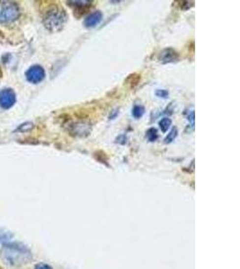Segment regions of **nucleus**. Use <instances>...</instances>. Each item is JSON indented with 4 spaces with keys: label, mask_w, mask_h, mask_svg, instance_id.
Segmentation results:
<instances>
[{
    "label": "nucleus",
    "mask_w": 240,
    "mask_h": 269,
    "mask_svg": "<svg viewBox=\"0 0 240 269\" xmlns=\"http://www.w3.org/2000/svg\"><path fill=\"white\" fill-rule=\"evenodd\" d=\"M0 257L5 264L12 267L28 264L32 259L31 250L19 242L4 244L0 250Z\"/></svg>",
    "instance_id": "obj_1"
},
{
    "label": "nucleus",
    "mask_w": 240,
    "mask_h": 269,
    "mask_svg": "<svg viewBox=\"0 0 240 269\" xmlns=\"http://www.w3.org/2000/svg\"><path fill=\"white\" fill-rule=\"evenodd\" d=\"M67 19L68 16L64 9L59 6H53L45 13L42 22L48 31L57 32L62 30Z\"/></svg>",
    "instance_id": "obj_2"
},
{
    "label": "nucleus",
    "mask_w": 240,
    "mask_h": 269,
    "mask_svg": "<svg viewBox=\"0 0 240 269\" xmlns=\"http://www.w3.org/2000/svg\"><path fill=\"white\" fill-rule=\"evenodd\" d=\"M20 16L18 5L10 1L0 2V24H10Z\"/></svg>",
    "instance_id": "obj_3"
},
{
    "label": "nucleus",
    "mask_w": 240,
    "mask_h": 269,
    "mask_svg": "<svg viewBox=\"0 0 240 269\" xmlns=\"http://www.w3.org/2000/svg\"><path fill=\"white\" fill-rule=\"evenodd\" d=\"M46 73L44 68L40 65H33L29 67L26 72V78L29 83L38 84L45 79Z\"/></svg>",
    "instance_id": "obj_4"
},
{
    "label": "nucleus",
    "mask_w": 240,
    "mask_h": 269,
    "mask_svg": "<svg viewBox=\"0 0 240 269\" xmlns=\"http://www.w3.org/2000/svg\"><path fill=\"white\" fill-rule=\"evenodd\" d=\"M16 94L11 88H5L0 91V107L3 109H9L16 104Z\"/></svg>",
    "instance_id": "obj_5"
},
{
    "label": "nucleus",
    "mask_w": 240,
    "mask_h": 269,
    "mask_svg": "<svg viewBox=\"0 0 240 269\" xmlns=\"http://www.w3.org/2000/svg\"><path fill=\"white\" fill-rule=\"evenodd\" d=\"M92 130L91 125L88 122H76L69 127L70 134L74 136L79 137H86L88 136Z\"/></svg>",
    "instance_id": "obj_6"
},
{
    "label": "nucleus",
    "mask_w": 240,
    "mask_h": 269,
    "mask_svg": "<svg viewBox=\"0 0 240 269\" xmlns=\"http://www.w3.org/2000/svg\"><path fill=\"white\" fill-rule=\"evenodd\" d=\"M158 59L163 64L177 62L179 59V54L172 48H167L159 53Z\"/></svg>",
    "instance_id": "obj_7"
},
{
    "label": "nucleus",
    "mask_w": 240,
    "mask_h": 269,
    "mask_svg": "<svg viewBox=\"0 0 240 269\" xmlns=\"http://www.w3.org/2000/svg\"><path fill=\"white\" fill-rule=\"evenodd\" d=\"M103 20V14L101 11H95L87 16L84 20V26L87 28H94L98 26Z\"/></svg>",
    "instance_id": "obj_8"
},
{
    "label": "nucleus",
    "mask_w": 240,
    "mask_h": 269,
    "mask_svg": "<svg viewBox=\"0 0 240 269\" xmlns=\"http://www.w3.org/2000/svg\"><path fill=\"white\" fill-rule=\"evenodd\" d=\"M69 6L73 7L75 12H79V15H83L89 10L92 5V1L89 0H79V1H68L67 2Z\"/></svg>",
    "instance_id": "obj_9"
},
{
    "label": "nucleus",
    "mask_w": 240,
    "mask_h": 269,
    "mask_svg": "<svg viewBox=\"0 0 240 269\" xmlns=\"http://www.w3.org/2000/svg\"><path fill=\"white\" fill-rule=\"evenodd\" d=\"M145 113V108L141 105H135L132 109V116L134 119H140Z\"/></svg>",
    "instance_id": "obj_10"
},
{
    "label": "nucleus",
    "mask_w": 240,
    "mask_h": 269,
    "mask_svg": "<svg viewBox=\"0 0 240 269\" xmlns=\"http://www.w3.org/2000/svg\"><path fill=\"white\" fill-rule=\"evenodd\" d=\"M158 125H159V128L162 130V132L166 133L170 129V127L172 125V120L169 118H164L159 121Z\"/></svg>",
    "instance_id": "obj_11"
},
{
    "label": "nucleus",
    "mask_w": 240,
    "mask_h": 269,
    "mask_svg": "<svg viewBox=\"0 0 240 269\" xmlns=\"http://www.w3.org/2000/svg\"><path fill=\"white\" fill-rule=\"evenodd\" d=\"M178 134V130L176 127L173 128L172 130H170V132L168 133L166 138L164 139L165 144H171L174 140L177 138Z\"/></svg>",
    "instance_id": "obj_12"
},
{
    "label": "nucleus",
    "mask_w": 240,
    "mask_h": 269,
    "mask_svg": "<svg viewBox=\"0 0 240 269\" xmlns=\"http://www.w3.org/2000/svg\"><path fill=\"white\" fill-rule=\"evenodd\" d=\"M146 136L150 142H155L158 138L157 130L155 128H150L147 130Z\"/></svg>",
    "instance_id": "obj_13"
},
{
    "label": "nucleus",
    "mask_w": 240,
    "mask_h": 269,
    "mask_svg": "<svg viewBox=\"0 0 240 269\" xmlns=\"http://www.w3.org/2000/svg\"><path fill=\"white\" fill-rule=\"evenodd\" d=\"M13 238V234L4 229H0V242H7Z\"/></svg>",
    "instance_id": "obj_14"
},
{
    "label": "nucleus",
    "mask_w": 240,
    "mask_h": 269,
    "mask_svg": "<svg viewBox=\"0 0 240 269\" xmlns=\"http://www.w3.org/2000/svg\"><path fill=\"white\" fill-rule=\"evenodd\" d=\"M156 95L159 98L167 99L169 95V93L167 90H164V89H158L156 91Z\"/></svg>",
    "instance_id": "obj_15"
},
{
    "label": "nucleus",
    "mask_w": 240,
    "mask_h": 269,
    "mask_svg": "<svg viewBox=\"0 0 240 269\" xmlns=\"http://www.w3.org/2000/svg\"><path fill=\"white\" fill-rule=\"evenodd\" d=\"M32 128H33V124H32V123H31V122H27V123H25V124L21 125V126L18 128V130H20L22 132H24V131L31 130Z\"/></svg>",
    "instance_id": "obj_16"
},
{
    "label": "nucleus",
    "mask_w": 240,
    "mask_h": 269,
    "mask_svg": "<svg viewBox=\"0 0 240 269\" xmlns=\"http://www.w3.org/2000/svg\"><path fill=\"white\" fill-rule=\"evenodd\" d=\"M34 269H53L49 265L45 263H39L34 267Z\"/></svg>",
    "instance_id": "obj_17"
},
{
    "label": "nucleus",
    "mask_w": 240,
    "mask_h": 269,
    "mask_svg": "<svg viewBox=\"0 0 240 269\" xmlns=\"http://www.w3.org/2000/svg\"><path fill=\"white\" fill-rule=\"evenodd\" d=\"M182 5H181V8H183V6L185 5V10H188L189 8H191L192 6H193V2H190V1H183L181 2Z\"/></svg>",
    "instance_id": "obj_18"
},
{
    "label": "nucleus",
    "mask_w": 240,
    "mask_h": 269,
    "mask_svg": "<svg viewBox=\"0 0 240 269\" xmlns=\"http://www.w3.org/2000/svg\"><path fill=\"white\" fill-rule=\"evenodd\" d=\"M126 136L124 135V134H121V135H120L118 138H117V141H116V143H118V144H120V145H125L126 142Z\"/></svg>",
    "instance_id": "obj_19"
},
{
    "label": "nucleus",
    "mask_w": 240,
    "mask_h": 269,
    "mask_svg": "<svg viewBox=\"0 0 240 269\" xmlns=\"http://www.w3.org/2000/svg\"><path fill=\"white\" fill-rule=\"evenodd\" d=\"M0 269H1V268H0Z\"/></svg>",
    "instance_id": "obj_20"
}]
</instances>
